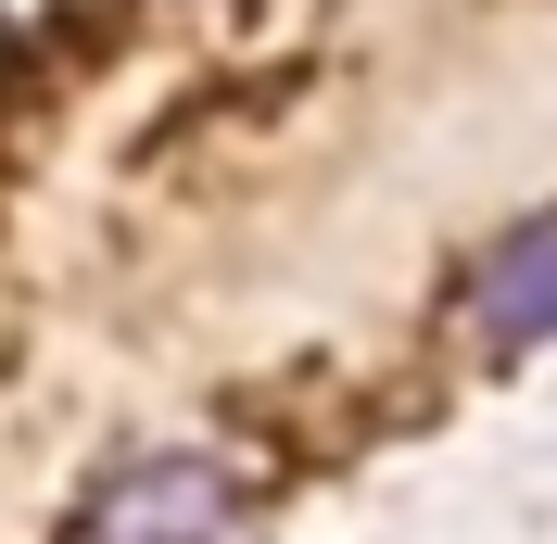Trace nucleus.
I'll list each match as a JSON object with an SVG mask.
<instances>
[{
    "mask_svg": "<svg viewBox=\"0 0 557 544\" xmlns=\"http://www.w3.org/2000/svg\"><path fill=\"white\" fill-rule=\"evenodd\" d=\"M242 519V469L228 456H127L89 481V544H215Z\"/></svg>",
    "mask_w": 557,
    "mask_h": 544,
    "instance_id": "obj_1",
    "label": "nucleus"
},
{
    "mask_svg": "<svg viewBox=\"0 0 557 544\" xmlns=\"http://www.w3.org/2000/svg\"><path fill=\"white\" fill-rule=\"evenodd\" d=\"M469 330H482L494 355L557 342V215H520V228L469 267Z\"/></svg>",
    "mask_w": 557,
    "mask_h": 544,
    "instance_id": "obj_2",
    "label": "nucleus"
}]
</instances>
